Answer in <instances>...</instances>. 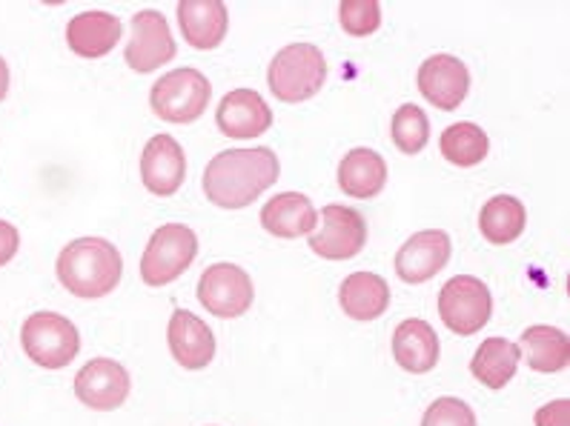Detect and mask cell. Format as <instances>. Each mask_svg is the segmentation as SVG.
Listing matches in <instances>:
<instances>
[{
	"instance_id": "obj_22",
	"label": "cell",
	"mask_w": 570,
	"mask_h": 426,
	"mask_svg": "<svg viewBox=\"0 0 570 426\" xmlns=\"http://www.w3.org/2000/svg\"><path fill=\"white\" fill-rule=\"evenodd\" d=\"M338 304L353 320H376L390 307L387 280L373 273H353L338 289Z\"/></svg>"
},
{
	"instance_id": "obj_9",
	"label": "cell",
	"mask_w": 570,
	"mask_h": 426,
	"mask_svg": "<svg viewBox=\"0 0 570 426\" xmlns=\"http://www.w3.org/2000/svg\"><path fill=\"white\" fill-rule=\"evenodd\" d=\"M255 289L249 275L235 264H213L198 280V300L218 318H238L253 307Z\"/></svg>"
},
{
	"instance_id": "obj_16",
	"label": "cell",
	"mask_w": 570,
	"mask_h": 426,
	"mask_svg": "<svg viewBox=\"0 0 570 426\" xmlns=\"http://www.w3.org/2000/svg\"><path fill=\"white\" fill-rule=\"evenodd\" d=\"M169 353L173 358L187 369H204L209 367V360L215 355V338L213 329L204 324L198 315L187 313V309H175L169 318Z\"/></svg>"
},
{
	"instance_id": "obj_14",
	"label": "cell",
	"mask_w": 570,
	"mask_h": 426,
	"mask_svg": "<svg viewBox=\"0 0 570 426\" xmlns=\"http://www.w3.org/2000/svg\"><path fill=\"white\" fill-rule=\"evenodd\" d=\"M450 260V238L442 229H424L399 249L396 275L404 284H424L436 278Z\"/></svg>"
},
{
	"instance_id": "obj_10",
	"label": "cell",
	"mask_w": 570,
	"mask_h": 426,
	"mask_svg": "<svg viewBox=\"0 0 570 426\" xmlns=\"http://www.w3.org/2000/svg\"><path fill=\"white\" fill-rule=\"evenodd\" d=\"M129 29H132V34H129L127 52H124L129 69L147 75L175 58V40L169 34L164 14L153 12V9H144V12L132 14Z\"/></svg>"
},
{
	"instance_id": "obj_26",
	"label": "cell",
	"mask_w": 570,
	"mask_h": 426,
	"mask_svg": "<svg viewBox=\"0 0 570 426\" xmlns=\"http://www.w3.org/2000/svg\"><path fill=\"white\" fill-rule=\"evenodd\" d=\"M439 147H442V155L450 164H456V167H479L488 158L490 140L484 129L464 120V123H453V127L444 129Z\"/></svg>"
},
{
	"instance_id": "obj_28",
	"label": "cell",
	"mask_w": 570,
	"mask_h": 426,
	"mask_svg": "<svg viewBox=\"0 0 570 426\" xmlns=\"http://www.w3.org/2000/svg\"><path fill=\"white\" fill-rule=\"evenodd\" d=\"M338 20L347 34L367 38L382 27V7H379V0H344L338 7Z\"/></svg>"
},
{
	"instance_id": "obj_18",
	"label": "cell",
	"mask_w": 570,
	"mask_h": 426,
	"mask_svg": "<svg viewBox=\"0 0 570 426\" xmlns=\"http://www.w3.org/2000/svg\"><path fill=\"white\" fill-rule=\"evenodd\" d=\"M121 20L109 12H81L69 20L67 43L78 58H104L118 47Z\"/></svg>"
},
{
	"instance_id": "obj_27",
	"label": "cell",
	"mask_w": 570,
	"mask_h": 426,
	"mask_svg": "<svg viewBox=\"0 0 570 426\" xmlns=\"http://www.w3.org/2000/svg\"><path fill=\"white\" fill-rule=\"evenodd\" d=\"M390 135H393V143L399 147V152L419 155L428 147L430 140L428 115L419 107H413V103H404V107H399L396 115H393Z\"/></svg>"
},
{
	"instance_id": "obj_31",
	"label": "cell",
	"mask_w": 570,
	"mask_h": 426,
	"mask_svg": "<svg viewBox=\"0 0 570 426\" xmlns=\"http://www.w3.org/2000/svg\"><path fill=\"white\" fill-rule=\"evenodd\" d=\"M18 244H21V235H18V229H14L9 220H0V267L14 258V252H18Z\"/></svg>"
},
{
	"instance_id": "obj_15",
	"label": "cell",
	"mask_w": 570,
	"mask_h": 426,
	"mask_svg": "<svg viewBox=\"0 0 570 426\" xmlns=\"http://www.w3.org/2000/svg\"><path fill=\"white\" fill-rule=\"evenodd\" d=\"M215 123L227 138L247 140L255 135H264L273 127V112L258 92L235 89V92L224 95L222 107L215 112Z\"/></svg>"
},
{
	"instance_id": "obj_25",
	"label": "cell",
	"mask_w": 570,
	"mask_h": 426,
	"mask_svg": "<svg viewBox=\"0 0 570 426\" xmlns=\"http://www.w3.org/2000/svg\"><path fill=\"white\" fill-rule=\"evenodd\" d=\"M519 358L522 355H519L517 344H510L504 338H488L470 360V373L476 375V380H482L484 387L502 389L517 375Z\"/></svg>"
},
{
	"instance_id": "obj_32",
	"label": "cell",
	"mask_w": 570,
	"mask_h": 426,
	"mask_svg": "<svg viewBox=\"0 0 570 426\" xmlns=\"http://www.w3.org/2000/svg\"><path fill=\"white\" fill-rule=\"evenodd\" d=\"M9 92V67H7V60L0 58V100L7 98Z\"/></svg>"
},
{
	"instance_id": "obj_17",
	"label": "cell",
	"mask_w": 570,
	"mask_h": 426,
	"mask_svg": "<svg viewBox=\"0 0 570 426\" xmlns=\"http://www.w3.org/2000/svg\"><path fill=\"white\" fill-rule=\"evenodd\" d=\"M178 23L189 47L215 49L227 38L229 14L222 0H181Z\"/></svg>"
},
{
	"instance_id": "obj_8",
	"label": "cell",
	"mask_w": 570,
	"mask_h": 426,
	"mask_svg": "<svg viewBox=\"0 0 570 426\" xmlns=\"http://www.w3.org/2000/svg\"><path fill=\"white\" fill-rule=\"evenodd\" d=\"M367 244V224L356 209L330 204L318 215V232L309 238V249L327 260L356 258Z\"/></svg>"
},
{
	"instance_id": "obj_7",
	"label": "cell",
	"mask_w": 570,
	"mask_h": 426,
	"mask_svg": "<svg viewBox=\"0 0 570 426\" xmlns=\"http://www.w3.org/2000/svg\"><path fill=\"white\" fill-rule=\"evenodd\" d=\"M493 313L490 289L473 275H456L439 293V315L444 327L456 335H476Z\"/></svg>"
},
{
	"instance_id": "obj_24",
	"label": "cell",
	"mask_w": 570,
	"mask_h": 426,
	"mask_svg": "<svg viewBox=\"0 0 570 426\" xmlns=\"http://www.w3.org/2000/svg\"><path fill=\"white\" fill-rule=\"evenodd\" d=\"M524 220H528V212H524L522 200L513 195H497L484 204L482 215H479V229L488 244L504 247L524 232Z\"/></svg>"
},
{
	"instance_id": "obj_4",
	"label": "cell",
	"mask_w": 570,
	"mask_h": 426,
	"mask_svg": "<svg viewBox=\"0 0 570 426\" xmlns=\"http://www.w3.org/2000/svg\"><path fill=\"white\" fill-rule=\"evenodd\" d=\"M213 87L198 69H173L161 80H155L149 92V107L167 123H193L209 107Z\"/></svg>"
},
{
	"instance_id": "obj_29",
	"label": "cell",
	"mask_w": 570,
	"mask_h": 426,
	"mask_svg": "<svg viewBox=\"0 0 570 426\" xmlns=\"http://www.w3.org/2000/svg\"><path fill=\"white\" fill-rule=\"evenodd\" d=\"M422 426H476V415H473V409L464 400L439 398L424 413Z\"/></svg>"
},
{
	"instance_id": "obj_11",
	"label": "cell",
	"mask_w": 570,
	"mask_h": 426,
	"mask_svg": "<svg viewBox=\"0 0 570 426\" xmlns=\"http://www.w3.org/2000/svg\"><path fill=\"white\" fill-rule=\"evenodd\" d=\"M75 395L81 404L98 413L118 409L129 395V373L109 358L89 360L81 373L75 375Z\"/></svg>"
},
{
	"instance_id": "obj_5",
	"label": "cell",
	"mask_w": 570,
	"mask_h": 426,
	"mask_svg": "<svg viewBox=\"0 0 570 426\" xmlns=\"http://www.w3.org/2000/svg\"><path fill=\"white\" fill-rule=\"evenodd\" d=\"M198 255V238L184 224H164L149 238L141 258V278L147 287H167L181 278Z\"/></svg>"
},
{
	"instance_id": "obj_1",
	"label": "cell",
	"mask_w": 570,
	"mask_h": 426,
	"mask_svg": "<svg viewBox=\"0 0 570 426\" xmlns=\"http://www.w3.org/2000/svg\"><path fill=\"white\" fill-rule=\"evenodd\" d=\"M278 155L267 147L229 149L209 160L204 195L222 209H244L278 180Z\"/></svg>"
},
{
	"instance_id": "obj_12",
	"label": "cell",
	"mask_w": 570,
	"mask_h": 426,
	"mask_svg": "<svg viewBox=\"0 0 570 426\" xmlns=\"http://www.w3.org/2000/svg\"><path fill=\"white\" fill-rule=\"evenodd\" d=\"M470 72L453 55H433L419 67V92L436 109L453 112L468 98Z\"/></svg>"
},
{
	"instance_id": "obj_2",
	"label": "cell",
	"mask_w": 570,
	"mask_h": 426,
	"mask_svg": "<svg viewBox=\"0 0 570 426\" xmlns=\"http://www.w3.org/2000/svg\"><path fill=\"white\" fill-rule=\"evenodd\" d=\"M124 260L104 238H78L58 255V280L78 298H104L118 287Z\"/></svg>"
},
{
	"instance_id": "obj_3",
	"label": "cell",
	"mask_w": 570,
	"mask_h": 426,
	"mask_svg": "<svg viewBox=\"0 0 570 426\" xmlns=\"http://www.w3.org/2000/svg\"><path fill=\"white\" fill-rule=\"evenodd\" d=\"M324 78H327V63H324L322 49L313 43H289L275 55L269 63L267 83L269 92L284 103H302L322 92Z\"/></svg>"
},
{
	"instance_id": "obj_6",
	"label": "cell",
	"mask_w": 570,
	"mask_h": 426,
	"mask_svg": "<svg viewBox=\"0 0 570 426\" xmlns=\"http://www.w3.org/2000/svg\"><path fill=\"white\" fill-rule=\"evenodd\" d=\"M21 344L27 358L43 369H63L81 349V335L72 320L58 313H35L23 324Z\"/></svg>"
},
{
	"instance_id": "obj_23",
	"label": "cell",
	"mask_w": 570,
	"mask_h": 426,
	"mask_svg": "<svg viewBox=\"0 0 570 426\" xmlns=\"http://www.w3.org/2000/svg\"><path fill=\"white\" fill-rule=\"evenodd\" d=\"M519 355L533 373H559L570 364V340L557 327H528L519 338Z\"/></svg>"
},
{
	"instance_id": "obj_19",
	"label": "cell",
	"mask_w": 570,
	"mask_h": 426,
	"mask_svg": "<svg viewBox=\"0 0 570 426\" xmlns=\"http://www.w3.org/2000/svg\"><path fill=\"white\" fill-rule=\"evenodd\" d=\"M393 358L402 369L424 375L439 364V335L428 320L410 318L393 333Z\"/></svg>"
},
{
	"instance_id": "obj_30",
	"label": "cell",
	"mask_w": 570,
	"mask_h": 426,
	"mask_svg": "<svg viewBox=\"0 0 570 426\" xmlns=\"http://www.w3.org/2000/svg\"><path fill=\"white\" fill-rule=\"evenodd\" d=\"M537 426H570V400L559 398L537 413Z\"/></svg>"
},
{
	"instance_id": "obj_21",
	"label": "cell",
	"mask_w": 570,
	"mask_h": 426,
	"mask_svg": "<svg viewBox=\"0 0 570 426\" xmlns=\"http://www.w3.org/2000/svg\"><path fill=\"white\" fill-rule=\"evenodd\" d=\"M384 184H387V164L373 149H353L338 164V187L350 198H376L384 189Z\"/></svg>"
},
{
	"instance_id": "obj_13",
	"label": "cell",
	"mask_w": 570,
	"mask_h": 426,
	"mask_svg": "<svg viewBox=\"0 0 570 426\" xmlns=\"http://www.w3.org/2000/svg\"><path fill=\"white\" fill-rule=\"evenodd\" d=\"M187 175V155L173 135H155L141 152V180L153 195L169 198L181 189Z\"/></svg>"
},
{
	"instance_id": "obj_20",
	"label": "cell",
	"mask_w": 570,
	"mask_h": 426,
	"mask_svg": "<svg viewBox=\"0 0 570 426\" xmlns=\"http://www.w3.org/2000/svg\"><path fill=\"white\" fill-rule=\"evenodd\" d=\"M262 227L275 238H302L318 227V212L302 192H282L264 204Z\"/></svg>"
}]
</instances>
